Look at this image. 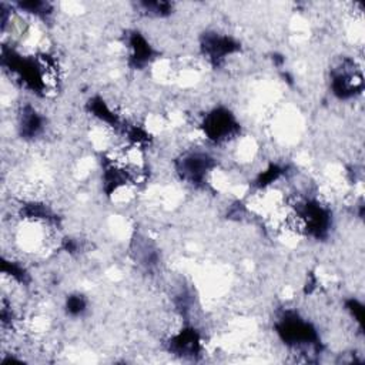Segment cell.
Instances as JSON below:
<instances>
[{
    "label": "cell",
    "instance_id": "obj_1",
    "mask_svg": "<svg viewBox=\"0 0 365 365\" xmlns=\"http://www.w3.org/2000/svg\"><path fill=\"white\" fill-rule=\"evenodd\" d=\"M188 170H190V171H188V174H190L191 177H193V175H194V178H197V177H198V171H196V174H194V169H193L191 165L188 167ZM196 170H204V164H201V165H198V164H197Z\"/></svg>",
    "mask_w": 365,
    "mask_h": 365
}]
</instances>
